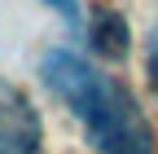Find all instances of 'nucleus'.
<instances>
[{
	"instance_id": "f257e3e1",
	"label": "nucleus",
	"mask_w": 158,
	"mask_h": 154,
	"mask_svg": "<svg viewBox=\"0 0 158 154\" xmlns=\"http://www.w3.org/2000/svg\"><path fill=\"white\" fill-rule=\"evenodd\" d=\"M40 75L48 92L84 123V137L97 154H154V128L127 84L70 49H48Z\"/></svg>"
},
{
	"instance_id": "f03ea898",
	"label": "nucleus",
	"mask_w": 158,
	"mask_h": 154,
	"mask_svg": "<svg viewBox=\"0 0 158 154\" xmlns=\"http://www.w3.org/2000/svg\"><path fill=\"white\" fill-rule=\"evenodd\" d=\"M44 145V123L27 92L0 79V154H40Z\"/></svg>"
},
{
	"instance_id": "7ed1b4c3",
	"label": "nucleus",
	"mask_w": 158,
	"mask_h": 154,
	"mask_svg": "<svg viewBox=\"0 0 158 154\" xmlns=\"http://www.w3.org/2000/svg\"><path fill=\"white\" fill-rule=\"evenodd\" d=\"M127 40H132L127 18L118 9H97V18H92V49H97V57L118 62V57L127 53Z\"/></svg>"
},
{
	"instance_id": "20e7f679",
	"label": "nucleus",
	"mask_w": 158,
	"mask_h": 154,
	"mask_svg": "<svg viewBox=\"0 0 158 154\" xmlns=\"http://www.w3.org/2000/svg\"><path fill=\"white\" fill-rule=\"evenodd\" d=\"M145 75H149V88L158 92V31L149 35V44H145Z\"/></svg>"
}]
</instances>
